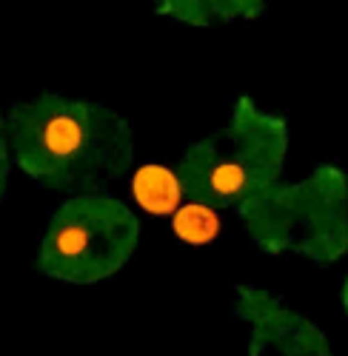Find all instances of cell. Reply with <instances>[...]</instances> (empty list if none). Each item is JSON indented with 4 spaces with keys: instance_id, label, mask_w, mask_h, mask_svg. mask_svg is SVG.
Instances as JSON below:
<instances>
[{
    "instance_id": "1",
    "label": "cell",
    "mask_w": 348,
    "mask_h": 356,
    "mask_svg": "<svg viewBox=\"0 0 348 356\" xmlns=\"http://www.w3.org/2000/svg\"><path fill=\"white\" fill-rule=\"evenodd\" d=\"M3 152L40 188L86 191L126 171L134 140L129 123L103 106L40 95L3 117Z\"/></svg>"
},
{
    "instance_id": "2",
    "label": "cell",
    "mask_w": 348,
    "mask_h": 356,
    "mask_svg": "<svg viewBox=\"0 0 348 356\" xmlns=\"http://www.w3.org/2000/svg\"><path fill=\"white\" fill-rule=\"evenodd\" d=\"M237 211L251 240L269 254H303L329 265L345 254V177L320 165L308 183L269 186L251 194Z\"/></svg>"
},
{
    "instance_id": "3",
    "label": "cell",
    "mask_w": 348,
    "mask_h": 356,
    "mask_svg": "<svg viewBox=\"0 0 348 356\" xmlns=\"http://www.w3.org/2000/svg\"><path fill=\"white\" fill-rule=\"evenodd\" d=\"M140 243V225L123 202L106 194H80L54 211L38 268L69 285H95L118 274Z\"/></svg>"
},
{
    "instance_id": "4",
    "label": "cell",
    "mask_w": 348,
    "mask_h": 356,
    "mask_svg": "<svg viewBox=\"0 0 348 356\" xmlns=\"http://www.w3.org/2000/svg\"><path fill=\"white\" fill-rule=\"evenodd\" d=\"M200 143L212 157L243 168L263 191L280 180L288 154V126L280 117L257 108L251 97H240L228 129Z\"/></svg>"
},
{
    "instance_id": "5",
    "label": "cell",
    "mask_w": 348,
    "mask_h": 356,
    "mask_svg": "<svg viewBox=\"0 0 348 356\" xmlns=\"http://www.w3.org/2000/svg\"><path fill=\"white\" fill-rule=\"evenodd\" d=\"M240 319L251 325V353L280 350L292 356H326V337L300 314L285 311L271 293L240 285Z\"/></svg>"
},
{
    "instance_id": "6",
    "label": "cell",
    "mask_w": 348,
    "mask_h": 356,
    "mask_svg": "<svg viewBox=\"0 0 348 356\" xmlns=\"http://www.w3.org/2000/svg\"><path fill=\"white\" fill-rule=\"evenodd\" d=\"M132 191H134V200L140 202V209L155 217L174 214V209L183 200V186L177 180V174L168 171L166 165H143L134 174Z\"/></svg>"
},
{
    "instance_id": "7",
    "label": "cell",
    "mask_w": 348,
    "mask_h": 356,
    "mask_svg": "<svg viewBox=\"0 0 348 356\" xmlns=\"http://www.w3.org/2000/svg\"><path fill=\"white\" fill-rule=\"evenodd\" d=\"M171 228L189 245H209L220 236L223 220H220V214L212 209V205L186 202V205H180V209L174 211Z\"/></svg>"
},
{
    "instance_id": "8",
    "label": "cell",
    "mask_w": 348,
    "mask_h": 356,
    "mask_svg": "<svg viewBox=\"0 0 348 356\" xmlns=\"http://www.w3.org/2000/svg\"><path fill=\"white\" fill-rule=\"evenodd\" d=\"M160 15H171L180 23H191V26H209L212 20H217L214 3H160L157 6Z\"/></svg>"
}]
</instances>
